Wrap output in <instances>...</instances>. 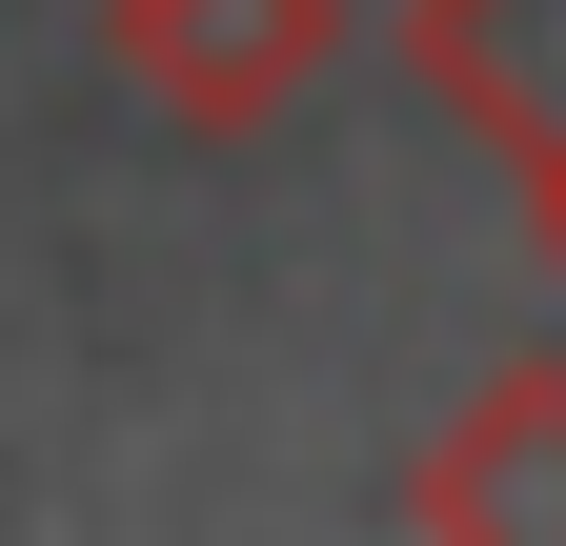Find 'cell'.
I'll return each mask as SVG.
<instances>
[{"label":"cell","mask_w":566,"mask_h":546,"mask_svg":"<svg viewBox=\"0 0 566 546\" xmlns=\"http://www.w3.org/2000/svg\"><path fill=\"white\" fill-rule=\"evenodd\" d=\"M324 61H344V0H122V82L182 143H263Z\"/></svg>","instance_id":"6da1fadb"},{"label":"cell","mask_w":566,"mask_h":546,"mask_svg":"<svg viewBox=\"0 0 566 546\" xmlns=\"http://www.w3.org/2000/svg\"><path fill=\"white\" fill-rule=\"evenodd\" d=\"M405 526H446V546H546L566 526V345H526V365H485L446 426H424V465H405Z\"/></svg>","instance_id":"7a4b0ae2"},{"label":"cell","mask_w":566,"mask_h":546,"mask_svg":"<svg viewBox=\"0 0 566 546\" xmlns=\"http://www.w3.org/2000/svg\"><path fill=\"white\" fill-rule=\"evenodd\" d=\"M405 61L506 182H566V0H405Z\"/></svg>","instance_id":"3957f363"},{"label":"cell","mask_w":566,"mask_h":546,"mask_svg":"<svg viewBox=\"0 0 566 546\" xmlns=\"http://www.w3.org/2000/svg\"><path fill=\"white\" fill-rule=\"evenodd\" d=\"M526 202H546V263H566V182H526Z\"/></svg>","instance_id":"277c9868"}]
</instances>
